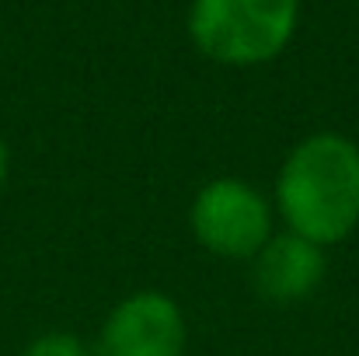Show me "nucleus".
<instances>
[{
	"mask_svg": "<svg viewBox=\"0 0 359 356\" xmlns=\"http://www.w3.org/2000/svg\"><path fill=\"white\" fill-rule=\"evenodd\" d=\"M7 178V147L0 143V182Z\"/></svg>",
	"mask_w": 359,
	"mask_h": 356,
	"instance_id": "obj_7",
	"label": "nucleus"
},
{
	"mask_svg": "<svg viewBox=\"0 0 359 356\" xmlns=\"http://www.w3.org/2000/svg\"><path fill=\"white\" fill-rule=\"evenodd\" d=\"M290 231L314 244H339L359 228V147L339 133H314L293 147L276 182Z\"/></svg>",
	"mask_w": 359,
	"mask_h": 356,
	"instance_id": "obj_1",
	"label": "nucleus"
},
{
	"mask_svg": "<svg viewBox=\"0 0 359 356\" xmlns=\"http://www.w3.org/2000/svg\"><path fill=\"white\" fill-rule=\"evenodd\" d=\"M192 231L203 248L224 258H248L265 248L272 217L265 196L238 178H217L192 203Z\"/></svg>",
	"mask_w": 359,
	"mask_h": 356,
	"instance_id": "obj_3",
	"label": "nucleus"
},
{
	"mask_svg": "<svg viewBox=\"0 0 359 356\" xmlns=\"http://www.w3.org/2000/svg\"><path fill=\"white\" fill-rule=\"evenodd\" d=\"M25 356H88V350L81 339H74L67 332H49V336H39L25 350Z\"/></svg>",
	"mask_w": 359,
	"mask_h": 356,
	"instance_id": "obj_6",
	"label": "nucleus"
},
{
	"mask_svg": "<svg viewBox=\"0 0 359 356\" xmlns=\"http://www.w3.org/2000/svg\"><path fill=\"white\" fill-rule=\"evenodd\" d=\"M300 0H196L189 32L196 46L227 67H255L283 53L297 28Z\"/></svg>",
	"mask_w": 359,
	"mask_h": 356,
	"instance_id": "obj_2",
	"label": "nucleus"
},
{
	"mask_svg": "<svg viewBox=\"0 0 359 356\" xmlns=\"http://www.w3.org/2000/svg\"><path fill=\"white\" fill-rule=\"evenodd\" d=\"M185 353V318L182 308L157 290H143L116 304L109 315L98 356H182Z\"/></svg>",
	"mask_w": 359,
	"mask_h": 356,
	"instance_id": "obj_4",
	"label": "nucleus"
},
{
	"mask_svg": "<svg viewBox=\"0 0 359 356\" xmlns=\"http://www.w3.org/2000/svg\"><path fill=\"white\" fill-rule=\"evenodd\" d=\"M325 276V248L300 235L269 237L255 255V286L272 304L304 301Z\"/></svg>",
	"mask_w": 359,
	"mask_h": 356,
	"instance_id": "obj_5",
	"label": "nucleus"
}]
</instances>
